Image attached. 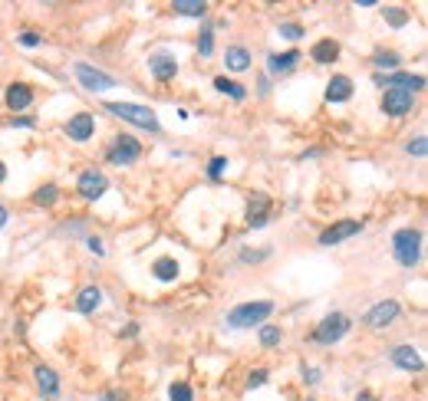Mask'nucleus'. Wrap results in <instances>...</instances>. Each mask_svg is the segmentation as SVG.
I'll list each match as a JSON object with an SVG mask.
<instances>
[{
    "mask_svg": "<svg viewBox=\"0 0 428 401\" xmlns=\"http://www.w3.org/2000/svg\"><path fill=\"white\" fill-rule=\"evenodd\" d=\"M224 168H227V158H211V164H208V178H211V181H217Z\"/></svg>",
    "mask_w": 428,
    "mask_h": 401,
    "instance_id": "nucleus-34",
    "label": "nucleus"
},
{
    "mask_svg": "<svg viewBox=\"0 0 428 401\" xmlns=\"http://www.w3.org/2000/svg\"><path fill=\"white\" fill-rule=\"evenodd\" d=\"M392 250H395V260L402 266H415L418 257H422V234L415 227H405L392 237Z\"/></svg>",
    "mask_w": 428,
    "mask_h": 401,
    "instance_id": "nucleus-3",
    "label": "nucleus"
},
{
    "mask_svg": "<svg viewBox=\"0 0 428 401\" xmlns=\"http://www.w3.org/2000/svg\"><path fill=\"white\" fill-rule=\"evenodd\" d=\"M395 316H399V302H395V300H382V302H376V306L365 313V323H369L372 329H382V326H389Z\"/></svg>",
    "mask_w": 428,
    "mask_h": 401,
    "instance_id": "nucleus-13",
    "label": "nucleus"
},
{
    "mask_svg": "<svg viewBox=\"0 0 428 401\" xmlns=\"http://www.w3.org/2000/svg\"><path fill=\"white\" fill-rule=\"evenodd\" d=\"M313 60L316 63H336L340 60V43L336 40H320L313 46Z\"/></svg>",
    "mask_w": 428,
    "mask_h": 401,
    "instance_id": "nucleus-22",
    "label": "nucleus"
},
{
    "mask_svg": "<svg viewBox=\"0 0 428 401\" xmlns=\"http://www.w3.org/2000/svg\"><path fill=\"white\" fill-rule=\"evenodd\" d=\"M37 385L43 398H56L60 395V375L53 372L50 365H37Z\"/></svg>",
    "mask_w": 428,
    "mask_h": 401,
    "instance_id": "nucleus-15",
    "label": "nucleus"
},
{
    "mask_svg": "<svg viewBox=\"0 0 428 401\" xmlns=\"http://www.w3.org/2000/svg\"><path fill=\"white\" fill-rule=\"evenodd\" d=\"M168 398H172V401H195V395H191L188 385H181V382H178V385H172V389H168Z\"/></svg>",
    "mask_w": 428,
    "mask_h": 401,
    "instance_id": "nucleus-29",
    "label": "nucleus"
},
{
    "mask_svg": "<svg viewBox=\"0 0 428 401\" xmlns=\"http://www.w3.org/2000/svg\"><path fill=\"white\" fill-rule=\"evenodd\" d=\"M280 37L300 40V37H303V26H297V24H280Z\"/></svg>",
    "mask_w": 428,
    "mask_h": 401,
    "instance_id": "nucleus-35",
    "label": "nucleus"
},
{
    "mask_svg": "<svg viewBox=\"0 0 428 401\" xmlns=\"http://www.w3.org/2000/svg\"><path fill=\"white\" fill-rule=\"evenodd\" d=\"M149 69H151V76H155L158 83H168V79H175L178 76V63H175V56H172V53H151Z\"/></svg>",
    "mask_w": 428,
    "mask_h": 401,
    "instance_id": "nucleus-10",
    "label": "nucleus"
},
{
    "mask_svg": "<svg viewBox=\"0 0 428 401\" xmlns=\"http://www.w3.org/2000/svg\"><path fill=\"white\" fill-rule=\"evenodd\" d=\"M214 89L217 92H224V96H231V99H247V89L240 86V83H234V79H227V76H217L214 79Z\"/></svg>",
    "mask_w": 428,
    "mask_h": 401,
    "instance_id": "nucleus-24",
    "label": "nucleus"
},
{
    "mask_svg": "<svg viewBox=\"0 0 428 401\" xmlns=\"http://www.w3.org/2000/svg\"><path fill=\"white\" fill-rule=\"evenodd\" d=\"M106 109H109L113 115H119L122 122L135 126V128H149V132H158V128H162L158 115L151 112L149 105H135V102H106Z\"/></svg>",
    "mask_w": 428,
    "mask_h": 401,
    "instance_id": "nucleus-1",
    "label": "nucleus"
},
{
    "mask_svg": "<svg viewBox=\"0 0 428 401\" xmlns=\"http://www.w3.org/2000/svg\"><path fill=\"white\" fill-rule=\"evenodd\" d=\"M151 273L158 276L162 283H172L178 276V264H175V257H158L155 260V266H151Z\"/></svg>",
    "mask_w": 428,
    "mask_h": 401,
    "instance_id": "nucleus-23",
    "label": "nucleus"
},
{
    "mask_svg": "<svg viewBox=\"0 0 428 401\" xmlns=\"http://www.w3.org/2000/svg\"><path fill=\"white\" fill-rule=\"evenodd\" d=\"M224 66L234 69V73H244V69H251V53L244 50V46H231L224 53Z\"/></svg>",
    "mask_w": 428,
    "mask_h": 401,
    "instance_id": "nucleus-21",
    "label": "nucleus"
},
{
    "mask_svg": "<svg viewBox=\"0 0 428 401\" xmlns=\"http://www.w3.org/2000/svg\"><path fill=\"white\" fill-rule=\"evenodd\" d=\"M3 178H7V164L0 162V181H3Z\"/></svg>",
    "mask_w": 428,
    "mask_h": 401,
    "instance_id": "nucleus-44",
    "label": "nucleus"
},
{
    "mask_svg": "<svg viewBox=\"0 0 428 401\" xmlns=\"http://www.w3.org/2000/svg\"><path fill=\"white\" fill-rule=\"evenodd\" d=\"M267 253L270 250H251V247H244V250H240V260H244V264H261Z\"/></svg>",
    "mask_w": 428,
    "mask_h": 401,
    "instance_id": "nucleus-33",
    "label": "nucleus"
},
{
    "mask_svg": "<svg viewBox=\"0 0 428 401\" xmlns=\"http://www.w3.org/2000/svg\"><path fill=\"white\" fill-rule=\"evenodd\" d=\"M353 96V79L349 76H333L327 83V99L329 102H346Z\"/></svg>",
    "mask_w": 428,
    "mask_h": 401,
    "instance_id": "nucleus-16",
    "label": "nucleus"
},
{
    "mask_svg": "<svg viewBox=\"0 0 428 401\" xmlns=\"http://www.w3.org/2000/svg\"><path fill=\"white\" fill-rule=\"evenodd\" d=\"M297 63H300V53H297V50H290V53H274V56L267 60V69H270L274 76H287Z\"/></svg>",
    "mask_w": 428,
    "mask_h": 401,
    "instance_id": "nucleus-17",
    "label": "nucleus"
},
{
    "mask_svg": "<svg viewBox=\"0 0 428 401\" xmlns=\"http://www.w3.org/2000/svg\"><path fill=\"white\" fill-rule=\"evenodd\" d=\"M264 382H267V372H264V368H257V372H251V375H247V389H261Z\"/></svg>",
    "mask_w": 428,
    "mask_h": 401,
    "instance_id": "nucleus-36",
    "label": "nucleus"
},
{
    "mask_svg": "<svg viewBox=\"0 0 428 401\" xmlns=\"http://www.w3.org/2000/svg\"><path fill=\"white\" fill-rule=\"evenodd\" d=\"M89 247H92L96 253H102V240L99 237H89Z\"/></svg>",
    "mask_w": 428,
    "mask_h": 401,
    "instance_id": "nucleus-39",
    "label": "nucleus"
},
{
    "mask_svg": "<svg viewBox=\"0 0 428 401\" xmlns=\"http://www.w3.org/2000/svg\"><path fill=\"white\" fill-rule=\"evenodd\" d=\"M211 50H214V43H211V26L204 24L201 37H198V53H201V56H211Z\"/></svg>",
    "mask_w": 428,
    "mask_h": 401,
    "instance_id": "nucleus-30",
    "label": "nucleus"
},
{
    "mask_svg": "<svg viewBox=\"0 0 428 401\" xmlns=\"http://www.w3.org/2000/svg\"><path fill=\"white\" fill-rule=\"evenodd\" d=\"M306 401H313V398H306Z\"/></svg>",
    "mask_w": 428,
    "mask_h": 401,
    "instance_id": "nucleus-45",
    "label": "nucleus"
},
{
    "mask_svg": "<svg viewBox=\"0 0 428 401\" xmlns=\"http://www.w3.org/2000/svg\"><path fill=\"white\" fill-rule=\"evenodd\" d=\"M102 401H122V395H119V391H106V395H102Z\"/></svg>",
    "mask_w": 428,
    "mask_h": 401,
    "instance_id": "nucleus-40",
    "label": "nucleus"
},
{
    "mask_svg": "<svg viewBox=\"0 0 428 401\" xmlns=\"http://www.w3.org/2000/svg\"><path fill=\"white\" fill-rule=\"evenodd\" d=\"M73 73H76V79H79V83L89 89V92H106V89H113V86H115L113 76L99 73L96 66H89V63H76V66H73Z\"/></svg>",
    "mask_w": 428,
    "mask_h": 401,
    "instance_id": "nucleus-6",
    "label": "nucleus"
},
{
    "mask_svg": "<svg viewBox=\"0 0 428 401\" xmlns=\"http://www.w3.org/2000/svg\"><path fill=\"white\" fill-rule=\"evenodd\" d=\"M3 227H7V207L0 204V230H3Z\"/></svg>",
    "mask_w": 428,
    "mask_h": 401,
    "instance_id": "nucleus-42",
    "label": "nucleus"
},
{
    "mask_svg": "<svg viewBox=\"0 0 428 401\" xmlns=\"http://www.w3.org/2000/svg\"><path fill=\"white\" fill-rule=\"evenodd\" d=\"M376 83L386 89H405V92H418V89L425 86V79H422V76H412V73H392V76L379 73Z\"/></svg>",
    "mask_w": 428,
    "mask_h": 401,
    "instance_id": "nucleus-11",
    "label": "nucleus"
},
{
    "mask_svg": "<svg viewBox=\"0 0 428 401\" xmlns=\"http://www.w3.org/2000/svg\"><path fill=\"white\" fill-rule=\"evenodd\" d=\"M33 102V89L26 86V83H13L10 89H7V105H10L13 112H20V109H26Z\"/></svg>",
    "mask_w": 428,
    "mask_h": 401,
    "instance_id": "nucleus-18",
    "label": "nucleus"
},
{
    "mask_svg": "<svg viewBox=\"0 0 428 401\" xmlns=\"http://www.w3.org/2000/svg\"><path fill=\"white\" fill-rule=\"evenodd\" d=\"M303 375H306V382H316V378H320V372H316V368H306Z\"/></svg>",
    "mask_w": 428,
    "mask_h": 401,
    "instance_id": "nucleus-41",
    "label": "nucleus"
},
{
    "mask_svg": "<svg viewBox=\"0 0 428 401\" xmlns=\"http://www.w3.org/2000/svg\"><path fill=\"white\" fill-rule=\"evenodd\" d=\"M102 306V289L99 287H86L79 293V300H76V309L79 313H96Z\"/></svg>",
    "mask_w": 428,
    "mask_h": 401,
    "instance_id": "nucleus-20",
    "label": "nucleus"
},
{
    "mask_svg": "<svg viewBox=\"0 0 428 401\" xmlns=\"http://www.w3.org/2000/svg\"><path fill=\"white\" fill-rule=\"evenodd\" d=\"M280 339H283V332H280V326H264V329H261V342H264L267 349H274V345H280Z\"/></svg>",
    "mask_w": 428,
    "mask_h": 401,
    "instance_id": "nucleus-28",
    "label": "nucleus"
},
{
    "mask_svg": "<svg viewBox=\"0 0 428 401\" xmlns=\"http://www.w3.org/2000/svg\"><path fill=\"white\" fill-rule=\"evenodd\" d=\"M172 10H175L178 17H204V13H208V3H204V0H175Z\"/></svg>",
    "mask_w": 428,
    "mask_h": 401,
    "instance_id": "nucleus-25",
    "label": "nucleus"
},
{
    "mask_svg": "<svg viewBox=\"0 0 428 401\" xmlns=\"http://www.w3.org/2000/svg\"><path fill=\"white\" fill-rule=\"evenodd\" d=\"M405 151H409V155H415V158H422V155L428 151V138H425V135H418L415 142H409V148H405Z\"/></svg>",
    "mask_w": 428,
    "mask_h": 401,
    "instance_id": "nucleus-32",
    "label": "nucleus"
},
{
    "mask_svg": "<svg viewBox=\"0 0 428 401\" xmlns=\"http://www.w3.org/2000/svg\"><path fill=\"white\" fill-rule=\"evenodd\" d=\"M142 155V142L135 135H119L109 148V162L113 164H135Z\"/></svg>",
    "mask_w": 428,
    "mask_h": 401,
    "instance_id": "nucleus-5",
    "label": "nucleus"
},
{
    "mask_svg": "<svg viewBox=\"0 0 428 401\" xmlns=\"http://www.w3.org/2000/svg\"><path fill=\"white\" fill-rule=\"evenodd\" d=\"M20 46L33 50V46H40V37H37V33H30V30H26V33H20Z\"/></svg>",
    "mask_w": 428,
    "mask_h": 401,
    "instance_id": "nucleus-37",
    "label": "nucleus"
},
{
    "mask_svg": "<svg viewBox=\"0 0 428 401\" xmlns=\"http://www.w3.org/2000/svg\"><path fill=\"white\" fill-rule=\"evenodd\" d=\"M267 207H270V198H267V194H251V204H247V221H251V227L264 224Z\"/></svg>",
    "mask_w": 428,
    "mask_h": 401,
    "instance_id": "nucleus-19",
    "label": "nucleus"
},
{
    "mask_svg": "<svg viewBox=\"0 0 428 401\" xmlns=\"http://www.w3.org/2000/svg\"><path fill=\"white\" fill-rule=\"evenodd\" d=\"M392 365L402 368V372H422V368H425V359H422L412 345H395V349H392Z\"/></svg>",
    "mask_w": 428,
    "mask_h": 401,
    "instance_id": "nucleus-12",
    "label": "nucleus"
},
{
    "mask_svg": "<svg viewBox=\"0 0 428 401\" xmlns=\"http://www.w3.org/2000/svg\"><path fill=\"white\" fill-rule=\"evenodd\" d=\"M356 401H376V398H372L369 391H359V395H356Z\"/></svg>",
    "mask_w": 428,
    "mask_h": 401,
    "instance_id": "nucleus-43",
    "label": "nucleus"
},
{
    "mask_svg": "<svg viewBox=\"0 0 428 401\" xmlns=\"http://www.w3.org/2000/svg\"><path fill=\"white\" fill-rule=\"evenodd\" d=\"M382 17H386V24H389V26H405V24H409V13H405L402 7H386V10H382Z\"/></svg>",
    "mask_w": 428,
    "mask_h": 401,
    "instance_id": "nucleus-27",
    "label": "nucleus"
},
{
    "mask_svg": "<svg viewBox=\"0 0 428 401\" xmlns=\"http://www.w3.org/2000/svg\"><path fill=\"white\" fill-rule=\"evenodd\" d=\"M92 132H96V119H92L89 112H79L66 122V135L73 138V142H89Z\"/></svg>",
    "mask_w": 428,
    "mask_h": 401,
    "instance_id": "nucleus-14",
    "label": "nucleus"
},
{
    "mask_svg": "<svg viewBox=\"0 0 428 401\" xmlns=\"http://www.w3.org/2000/svg\"><path fill=\"white\" fill-rule=\"evenodd\" d=\"M274 313V302L270 300H257V302H240L227 313V326L231 329H254L261 326L267 316Z\"/></svg>",
    "mask_w": 428,
    "mask_h": 401,
    "instance_id": "nucleus-2",
    "label": "nucleus"
},
{
    "mask_svg": "<svg viewBox=\"0 0 428 401\" xmlns=\"http://www.w3.org/2000/svg\"><path fill=\"white\" fill-rule=\"evenodd\" d=\"M349 316H343V313H329L320 326L313 329V342H320V345H333V342H340L346 332H349Z\"/></svg>",
    "mask_w": 428,
    "mask_h": 401,
    "instance_id": "nucleus-4",
    "label": "nucleus"
},
{
    "mask_svg": "<svg viewBox=\"0 0 428 401\" xmlns=\"http://www.w3.org/2000/svg\"><path fill=\"white\" fill-rule=\"evenodd\" d=\"M56 198H60V188H56V185H43V188L33 194V204H40V207H50V204H56Z\"/></svg>",
    "mask_w": 428,
    "mask_h": 401,
    "instance_id": "nucleus-26",
    "label": "nucleus"
},
{
    "mask_svg": "<svg viewBox=\"0 0 428 401\" xmlns=\"http://www.w3.org/2000/svg\"><path fill=\"white\" fill-rule=\"evenodd\" d=\"M372 63H376V66H389V69H395V66H399V56H395V53L379 50L376 56H372Z\"/></svg>",
    "mask_w": 428,
    "mask_h": 401,
    "instance_id": "nucleus-31",
    "label": "nucleus"
},
{
    "mask_svg": "<svg viewBox=\"0 0 428 401\" xmlns=\"http://www.w3.org/2000/svg\"><path fill=\"white\" fill-rule=\"evenodd\" d=\"M10 126H13V128H17V126H20V128H37V122H33V119H26V115H17Z\"/></svg>",
    "mask_w": 428,
    "mask_h": 401,
    "instance_id": "nucleus-38",
    "label": "nucleus"
},
{
    "mask_svg": "<svg viewBox=\"0 0 428 401\" xmlns=\"http://www.w3.org/2000/svg\"><path fill=\"white\" fill-rule=\"evenodd\" d=\"M106 188H109V181H106L102 171H83L79 175V194L86 200H99L106 194Z\"/></svg>",
    "mask_w": 428,
    "mask_h": 401,
    "instance_id": "nucleus-9",
    "label": "nucleus"
},
{
    "mask_svg": "<svg viewBox=\"0 0 428 401\" xmlns=\"http://www.w3.org/2000/svg\"><path fill=\"white\" fill-rule=\"evenodd\" d=\"M412 105H415V92H405V89H386V96H382L386 115H405L412 112Z\"/></svg>",
    "mask_w": 428,
    "mask_h": 401,
    "instance_id": "nucleus-7",
    "label": "nucleus"
},
{
    "mask_svg": "<svg viewBox=\"0 0 428 401\" xmlns=\"http://www.w3.org/2000/svg\"><path fill=\"white\" fill-rule=\"evenodd\" d=\"M359 230H363V224H359V221H340V224L327 227V230L320 234V244H323V247H333V244H340V240L356 237Z\"/></svg>",
    "mask_w": 428,
    "mask_h": 401,
    "instance_id": "nucleus-8",
    "label": "nucleus"
}]
</instances>
